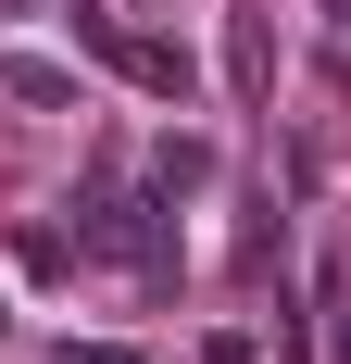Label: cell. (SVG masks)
I'll return each mask as SVG.
<instances>
[{
	"instance_id": "ba28073f",
	"label": "cell",
	"mask_w": 351,
	"mask_h": 364,
	"mask_svg": "<svg viewBox=\"0 0 351 364\" xmlns=\"http://www.w3.org/2000/svg\"><path fill=\"white\" fill-rule=\"evenodd\" d=\"M63 364H75V352H63Z\"/></svg>"
},
{
	"instance_id": "7a4b0ae2",
	"label": "cell",
	"mask_w": 351,
	"mask_h": 364,
	"mask_svg": "<svg viewBox=\"0 0 351 364\" xmlns=\"http://www.w3.org/2000/svg\"><path fill=\"white\" fill-rule=\"evenodd\" d=\"M0 88H13L26 113H75V75L50 63V50H0Z\"/></svg>"
},
{
	"instance_id": "6da1fadb",
	"label": "cell",
	"mask_w": 351,
	"mask_h": 364,
	"mask_svg": "<svg viewBox=\"0 0 351 364\" xmlns=\"http://www.w3.org/2000/svg\"><path fill=\"white\" fill-rule=\"evenodd\" d=\"M101 63L126 75L139 101H188V88H201V63H188L176 38H126V26H113V38H101Z\"/></svg>"
},
{
	"instance_id": "277c9868",
	"label": "cell",
	"mask_w": 351,
	"mask_h": 364,
	"mask_svg": "<svg viewBox=\"0 0 351 364\" xmlns=\"http://www.w3.org/2000/svg\"><path fill=\"white\" fill-rule=\"evenodd\" d=\"M314 352L351 364V264H326V277H314Z\"/></svg>"
},
{
	"instance_id": "8992f818",
	"label": "cell",
	"mask_w": 351,
	"mask_h": 364,
	"mask_svg": "<svg viewBox=\"0 0 351 364\" xmlns=\"http://www.w3.org/2000/svg\"><path fill=\"white\" fill-rule=\"evenodd\" d=\"M75 364H139V352H75Z\"/></svg>"
},
{
	"instance_id": "5b68a950",
	"label": "cell",
	"mask_w": 351,
	"mask_h": 364,
	"mask_svg": "<svg viewBox=\"0 0 351 364\" xmlns=\"http://www.w3.org/2000/svg\"><path fill=\"white\" fill-rule=\"evenodd\" d=\"M151 188H163V201H176V188H213V151L201 139H163V151H151Z\"/></svg>"
},
{
	"instance_id": "52a82bcc",
	"label": "cell",
	"mask_w": 351,
	"mask_h": 364,
	"mask_svg": "<svg viewBox=\"0 0 351 364\" xmlns=\"http://www.w3.org/2000/svg\"><path fill=\"white\" fill-rule=\"evenodd\" d=\"M326 13H339V26H351V0H326Z\"/></svg>"
},
{
	"instance_id": "3957f363",
	"label": "cell",
	"mask_w": 351,
	"mask_h": 364,
	"mask_svg": "<svg viewBox=\"0 0 351 364\" xmlns=\"http://www.w3.org/2000/svg\"><path fill=\"white\" fill-rule=\"evenodd\" d=\"M226 88H239V101H264V88H276V38H264V13H239V26H226Z\"/></svg>"
}]
</instances>
